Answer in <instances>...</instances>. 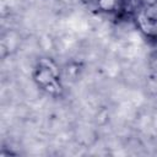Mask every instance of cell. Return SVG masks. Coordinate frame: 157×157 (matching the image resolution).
Here are the masks:
<instances>
[{
	"instance_id": "cell-1",
	"label": "cell",
	"mask_w": 157,
	"mask_h": 157,
	"mask_svg": "<svg viewBox=\"0 0 157 157\" xmlns=\"http://www.w3.org/2000/svg\"><path fill=\"white\" fill-rule=\"evenodd\" d=\"M33 78L38 83V86H40L45 92L53 96H58L63 91L61 85L59 82V76L43 65L37 64L33 72Z\"/></svg>"
},
{
	"instance_id": "cell-2",
	"label": "cell",
	"mask_w": 157,
	"mask_h": 157,
	"mask_svg": "<svg viewBox=\"0 0 157 157\" xmlns=\"http://www.w3.org/2000/svg\"><path fill=\"white\" fill-rule=\"evenodd\" d=\"M144 9L140 0H120L119 10L125 15H135L139 13Z\"/></svg>"
},
{
	"instance_id": "cell-3",
	"label": "cell",
	"mask_w": 157,
	"mask_h": 157,
	"mask_svg": "<svg viewBox=\"0 0 157 157\" xmlns=\"http://www.w3.org/2000/svg\"><path fill=\"white\" fill-rule=\"evenodd\" d=\"M119 5L120 0H97V7L103 12H112L119 10Z\"/></svg>"
},
{
	"instance_id": "cell-4",
	"label": "cell",
	"mask_w": 157,
	"mask_h": 157,
	"mask_svg": "<svg viewBox=\"0 0 157 157\" xmlns=\"http://www.w3.org/2000/svg\"><path fill=\"white\" fill-rule=\"evenodd\" d=\"M150 66H151V69H153L155 71H157V52H155L150 56Z\"/></svg>"
},
{
	"instance_id": "cell-5",
	"label": "cell",
	"mask_w": 157,
	"mask_h": 157,
	"mask_svg": "<svg viewBox=\"0 0 157 157\" xmlns=\"http://www.w3.org/2000/svg\"><path fill=\"white\" fill-rule=\"evenodd\" d=\"M142 6L144 7H147V6H152L155 4H157V0H140Z\"/></svg>"
}]
</instances>
